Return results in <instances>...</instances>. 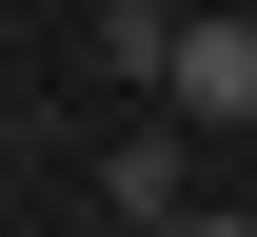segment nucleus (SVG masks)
I'll list each match as a JSON object with an SVG mask.
<instances>
[{
  "label": "nucleus",
  "mask_w": 257,
  "mask_h": 237,
  "mask_svg": "<svg viewBox=\"0 0 257 237\" xmlns=\"http://www.w3.org/2000/svg\"><path fill=\"white\" fill-rule=\"evenodd\" d=\"M79 40H99V79H119V99H159V60H178V0H99Z\"/></svg>",
  "instance_id": "obj_3"
},
{
  "label": "nucleus",
  "mask_w": 257,
  "mask_h": 237,
  "mask_svg": "<svg viewBox=\"0 0 257 237\" xmlns=\"http://www.w3.org/2000/svg\"><path fill=\"white\" fill-rule=\"evenodd\" d=\"M159 99H178L198 138H257V20H198V0H178V60H159Z\"/></svg>",
  "instance_id": "obj_2"
},
{
  "label": "nucleus",
  "mask_w": 257,
  "mask_h": 237,
  "mask_svg": "<svg viewBox=\"0 0 257 237\" xmlns=\"http://www.w3.org/2000/svg\"><path fill=\"white\" fill-rule=\"evenodd\" d=\"M198 198H218V138H198L178 99H139V119L79 158V217H119V237H159V217H198Z\"/></svg>",
  "instance_id": "obj_1"
}]
</instances>
